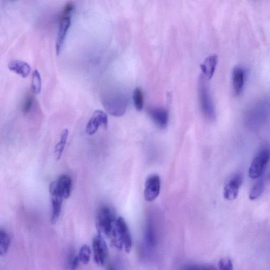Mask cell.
Returning a JSON list of instances; mask_svg holds the SVG:
<instances>
[{"label": "cell", "mask_w": 270, "mask_h": 270, "mask_svg": "<svg viewBox=\"0 0 270 270\" xmlns=\"http://www.w3.org/2000/svg\"><path fill=\"white\" fill-rule=\"evenodd\" d=\"M161 181L158 175H150L146 180L144 189V197L146 201L149 202L154 201L158 196Z\"/></svg>", "instance_id": "8"}, {"label": "cell", "mask_w": 270, "mask_h": 270, "mask_svg": "<svg viewBox=\"0 0 270 270\" xmlns=\"http://www.w3.org/2000/svg\"><path fill=\"white\" fill-rule=\"evenodd\" d=\"M117 218L114 209L108 206L100 207L96 216V227L99 233L110 238Z\"/></svg>", "instance_id": "3"}, {"label": "cell", "mask_w": 270, "mask_h": 270, "mask_svg": "<svg viewBox=\"0 0 270 270\" xmlns=\"http://www.w3.org/2000/svg\"><path fill=\"white\" fill-rule=\"evenodd\" d=\"M71 25V17L60 19V28L56 43V52L60 55L61 52L63 43Z\"/></svg>", "instance_id": "13"}, {"label": "cell", "mask_w": 270, "mask_h": 270, "mask_svg": "<svg viewBox=\"0 0 270 270\" xmlns=\"http://www.w3.org/2000/svg\"><path fill=\"white\" fill-rule=\"evenodd\" d=\"M128 103L125 94L119 91L108 92L102 99L106 111L115 117H120L125 113Z\"/></svg>", "instance_id": "2"}, {"label": "cell", "mask_w": 270, "mask_h": 270, "mask_svg": "<svg viewBox=\"0 0 270 270\" xmlns=\"http://www.w3.org/2000/svg\"><path fill=\"white\" fill-rule=\"evenodd\" d=\"M94 260L99 266L105 265L108 256V247L105 240L100 233L92 240Z\"/></svg>", "instance_id": "6"}, {"label": "cell", "mask_w": 270, "mask_h": 270, "mask_svg": "<svg viewBox=\"0 0 270 270\" xmlns=\"http://www.w3.org/2000/svg\"><path fill=\"white\" fill-rule=\"evenodd\" d=\"M108 126L107 115L100 110L94 112L86 126V133L90 135L95 134L100 126L107 129Z\"/></svg>", "instance_id": "10"}, {"label": "cell", "mask_w": 270, "mask_h": 270, "mask_svg": "<svg viewBox=\"0 0 270 270\" xmlns=\"http://www.w3.org/2000/svg\"><path fill=\"white\" fill-rule=\"evenodd\" d=\"M108 270H118V269H117L114 264H112L109 265L108 267Z\"/></svg>", "instance_id": "29"}, {"label": "cell", "mask_w": 270, "mask_h": 270, "mask_svg": "<svg viewBox=\"0 0 270 270\" xmlns=\"http://www.w3.org/2000/svg\"></svg>", "instance_id": "30"}, {"label": "cell", "mask_w": 270, "mask_h": 270, "mask_svg": "<svg viewBox=\"0 0 270 270\" xmlns=\"http://www.w3.org/2000/svg\"><path fill=\"white\" fill-rule=\"evenodd\" d=\"M157 244V236L154 223L149 220L146 226L144 237V254H150L155 249Z\"/></svg>", "instance_id": "9"}, {"label": "cell", "mask_w": 270, "mask_h": 270, "mask_svg": "<svg viewBox=\"0 0 270 270\" xmlns=\"http://www.w3.org/2000/svg\"><path fill=\"white\" fill-rule=\"evenodd\" d=\"M11 239L8 233L3 230L0 231V254L1 256L8 252Z\"/></svg>", "instance_id": "20"}, {"label": "cell", "mask_w": 270, "mask_h": 270, "mask_svg": "<svg viewBox=\"0 0 270 270\" xmlns=\"http://www.w3.org/2000/svg\"><path fill=\"white\" fill-rule=\"evenodd\" d=\"M8 68L22 77L26 78L31 71V67L27 62L18 60H12L8 64Z\"/></svg>", "instance_id": "16"}, {"label": "cell", "mask_w": 270, "mask_h": 270, "mask_svg": "<svg viewBox=\"0 0 270 270\" xmlns=\"http://www.w3.org/2000/svg\"><path fill=\"white\" fill-rule=\"evenodd\" d=\"M49 192L52 205V216H51L50 220L53 224H56L60 215L63 199L59 191H58L56 181L53 182L50 184Z\"/></svg>", "instance_id": "7"}, {"label": "cell", "mask_w": 270, "mask_h": 270, "mask_svg": "<svg viewBox=\"0 0 270 270\" xmlns=\"http://www.w3.org/2000/svg\"><path fill=\"white\" fill-rule=\"evenodd\" d=\"M218 61L216 55H211L206 58L205 61L201 65L203 75L208 80L210 79L214 75Z\"/></svg>", "instance_id": "15"}, {"label": "cell", "mask_w": 270, "mask_h": 270, "mask_svg": "<svg viewBox=\"0 0 270 270\" xmlns=\"http://www.w3.org/2000/svg\"><path fill=\"white\" fill-rule=\"evenodd\" d=\"M266 187L265 180L264 179H260L256 183H255L250 192V199L251 200H257L264 193Z\"/></svg>", "instance_id": "19"}, {"label": "cell", "mask_w": 270, "mask_h": 270, "mask_svg": "<svg viewBox=\"0 0 270 270\" xmlns=\"http://www.w3.org/2000/svg\"><path fill=\"white\" fill-rule=\"evenodd\" d=\"M207 79L202 75L199 82V94L202 111L206 118L213 121L216 119L215 107L207 84Z\"/></svg>", "instance_id": "4"}, {"label": "cell", "mask_w": 270, "mask_h": 270, "mask_svg": "<svg viewBox=\"0 0 270 270\" xmlns=\"http://www.w3.org/2000/svg\"><path fill=\"white\" fill-rule=\"evenodd\" d=\"M75 5L74 2L72 1L68 2L65 4L62 12L60 16V19L65 18L71 17V13L74 10Z\"/></svg>", "instance_id": "24"}, {"label": "cell", "mask_w": 270, "mask_h": 270, "mask_svg": "<svg viewBox=\"0 0 270 270\" xmlns=\"http://www.w3.org/2000/svg\"><path fill=\"white\" fill-rule=\"evenodd\" d=\"M80 261L78 256L75 257L73 258L71 262L70 270H76L78 267Z\"/></svg>", "instance_id": "28"}, {"label": "cell", "mask_w": 270, "mask_h": 270, "mask_svg": "<svg viewBox=\"0 0 270 270\" xmlns=\"http://www.w3.org/2000/svg\"><path fill=\"white\" fill-rule=\"evenodd\" d=\"M182 270H217L215 268L210 266L191 265L184 267Z\"/></svg>", "instance_id": "27"}, {"label": "cell", "mask_w": 270, "mask_h": 270, "mask_svg": "<svg viewBox=\"0 0 270 270\" xmlns=\"http://www.w3.org/2000/svg\"><path fill=\"white\" fill-rule=\"evenodd\" d=\"M232 88L236 95L241 92L245 81V72L240 67H236L232 72Z\"/></svg>", "instance_id": "14"}, {"label": "cell", "mask_w": 270, "mask_h": 270, "mask_svg": "<svg viewBox=\"0 0 270 270\" xmlns=\"http://www.w3.org/2000/svg\"><path fill=\"white\" fill-rule=\"evenodd\" d=\"M218 267L220 270H233V262L228 258L222 259L218 262Z\"/></svg>", "instance_id": "26"}, {"label": "cell", "mask_w": 270, "mask_h": 270, "mask_svg": "<svg viewBox=\"0 0 270 270\" xmlns=\"http://www.w3.org/2000/svg\"><path fill=\"white\" fill-rule=\"evenodd\" d=\"M80 261L83 264H89L90 260L91 250L90 247L87 245H84L80 249L78 255Z\"/></svg>", "instance_id": "23"}, {"label": "cell", "mask_w": 270, "mask_h": 270, "mask_svg": "<svg viewBox=\"0 0 270 270\" xmlns=\"http://www.w3.org/2000/svg\"><path fill=\"white\" fill-rule=\"evenodd\" d=\"M68 136L69 130L67 129H64L61 134L60 141L57 144L55 148V154L57 160H60L62 156Z\"/></svg>", "instance_id": "18"}, {"label": "cell", "mask_w": 270, "mask_h": 270, "mask_svg": "<svg viewBox=\"0 0 270 270\" xmlns=\"http://www.w3.org/2000/svg\"><path fill=\"white\" fill-rule=\"evenodd\" d=\"M243 180L242 175L240 174H236L229 180L224 188V196L226 199L233 201L237 198Z\"/></svg>", "instance_id": "11"}, {"label": "cell", "mask_w": 270, "mask_h": 270, "mask_svg": "<svg viewBox=\"0 0 270 270\" xmlns=\"http://www.w3.org/2000/svg\"><path fill=\"white\" fill-rule=\"evenodd\" d=\"M33 96L32 94L31 93L28 94L24 102L23 106V112L25 114H27L30 111L33 104Z\"/></svg>", "instance_id": "25"}, {"label": "cell", "mask_w": 270, "mask_h": 270, "mask_svg": "<svg viewBox=\"0 0 270 270\" xmlns=\"http://www.w3.org/2000/svg\"><path fill=\"white\" fill-rule=\"evenodd\" d=\"M270 160V145H262L255 156L249 170V177L252 179L260 178L264 174Z\"/></svg>", "instance_id": "5"}, {"label": "cell", "mask_w": 270, "mask_h": 270, "mask_svg": "<svg viewBox=\"0 0 270 270\" xmlns=\"http://www.w3.org/2000/svg\"><path fill=\"white\" fill-rule=\"evenodd\" d=\"M134 105L138 111H141L144 107V94L141 88L138 87L133 93Z\"/></svg>", "instance_id": "22"}, {"label": "cell", "mask_w": 270, "mask_h": 270, "mask_svg": "<svg viewBox=\"0 0 270 270\" xmlns=\"http://www.w3.org/2000/svg\"><path fill=\"white\" fill-rule=\"evenodd\" d=\"M150 118L160 128H165L169 122V113L166 109L162 107H154L149 109Z\"/></svg>", "instance_id": "12"}, {"label": "cell", "mask_w": 270, "mask_h": 270, "mask_svg": "<svg viewBox=\"0 0 270 270\" xmlns=\"http://www.w3.org/2000/svg\"><path fill=\"white\" fill-rule=\"evenodd\" d=\"M110 238L113 245L120 250L123 249L129 253L132 249V239L128 225L122 217L117 218Z\"/></svg>", "instance_id": "1"}, {"label": "cell", "mask_w": 270, "mask_h": 270, "mask_svg": "<svg viewBox=\"0 0 270 270\" xmlns=\"http://www.w3.org/2000/svg\"><path fill=\"white\" fill-rule=\"evenodd\" d=\"M42 82L40 73L38 70H35L32 75L31 90L35 94H39L41 90Z\"/></svg>", "instance_id": "21"}, {"label": "cell", "mask_w": 270, "mask_h": 270, "mask_svg": "<svg viewBox=\"0 0 270 270\" xmlns=\"http://www.w3.org/2000/svg\"><path fill=\"white\" fill-rule=\"evenodd\" d=\"M60 193L63 199H67L71 194L72 181L71 178L66 175H62L56 181Z\"/></svg>", "instance_id": "17"}]
</instances>
